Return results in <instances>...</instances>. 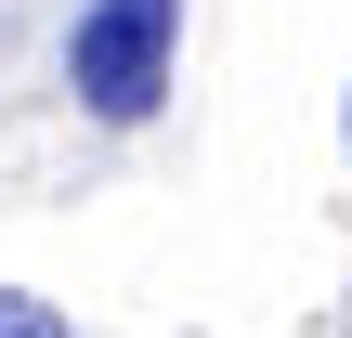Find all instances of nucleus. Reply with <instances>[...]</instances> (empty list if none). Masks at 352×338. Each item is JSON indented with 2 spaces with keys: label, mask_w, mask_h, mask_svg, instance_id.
Returning <instances> with one entry per match:
<instances>
[{
  "label": "nucleus",
  "mask_w": 352,
  "mask_h": 338,
  "mask_svg": "<svg viewBox=\"0 0 352 338\" xmlns=\"http://www.w3.org/2000/svg\"><path fill=\"white\" fill-rule=\"evenodd\" d=\"M170 52H183V0H91L78 13V39H65V78H78V104L91 117H157V91H170Z\"/></svg>",
  "instance_id": "1"
},
{
  "label": "nucleus",
  "mask_w": 352,
  "mask_h": 338,
  "mask_svg": "<svg viewBox=\"0 0 352 338\" xmlns=\"http://www.w3.org/2000/svg\"><path fill=\"white\" fill-rule=\"evenodd\" d=\"M0 338H65V313H52V300H13V287H0Z\"/></svg>",
  "instance_id": "2"
}]
</instances>
